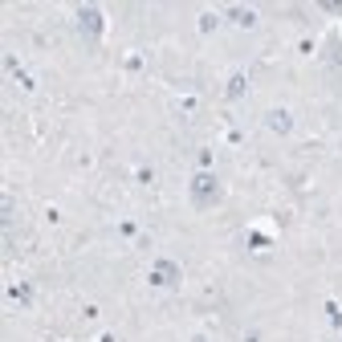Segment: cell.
<instances>
[{"instance_id": "obj_1", "label": "cell", "mask_w": 342, "mask_h": 342, "mask_svg": "<svg viewBox=\"0 0 342 342\" xmlns=\"http://www.w3.org/2000/svg\"><path fill=\"white\" fill-rule=\"evenodd\" d=\"M155 277H159V285H171V277H175V269H171V265H159V269H155Z\"/></svg>"}, {"instance_id": "obj_2", "label": "cell", "mask_w": 342, "mask_h": 342, "mask_svg": "<svg viewBox=\"0 0 342 342\" xmlns=\"http://www.w3.org/2000/svg\"><path fill=\"white\" fill-rule=\"evenodd\" d=\"M212 188H216V184H212V179H208V175H200V179H196V191H200V196H208V191H212Z\"/></svg>"}]
</instances>
